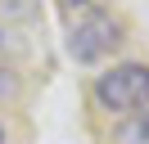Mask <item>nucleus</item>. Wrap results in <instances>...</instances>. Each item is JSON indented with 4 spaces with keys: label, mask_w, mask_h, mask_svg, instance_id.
I'll return each mask as SVG.
<instances>
[{
    "label": "nucleus",
    "mask_w": 149,
    "mask_h": 144,
    "mask_svg": "<svg viewBox=\"0 0 149 144\" xmlns=\"http://www.w3.org/2000/svg\"><path fill=\"white\" fill-rule=\"evenodd\" d=\"M95 104L104 113H127L136 117L149 108V68L145 63H118V68L95 77Z\"/></svg>",
    "instance_id": "nucleus-1"
},
{
    "label": "nucleus",
    "mask_w": 149,
    "mask_h": 144,
    "mask_svg": "<svg viewBox=\"0 0 149 144\" xmlns=\"http://www.w3.org/2000/svg\"><path fill=\"white\" fill-rule=\"evenodd\" d=\"M118 45H122V27L113 23V14H104V9H86L72 23V32H68V54H72L77 63H100L104 54H113Z\"/></svg>",
    "instance_id": "nucleus-2"
},
{
    "label": "nucleus",
    "mask_w": 149,
    "mask_h": 144,
    "mask_svg": "<svg viewBox=\"0 0 149 144\" xmlns=\"http://www.w3.org/2000/svg\"><path fill=\"white\" fill-rule=\"evenodd\" d=\"M118 144H149V113H136L118 126Z\"/></svg>",
    "instance_id": "nucleus-3"
},
{
    "label": "nucleus",
    "mask_w": 149,
    "mask_h": 144,
    "mask_svg": "<svg viewBox=\"0 0 149 144\" xmlns=\"http://www.w3.org/2000/svg\"><path fill=\"white\" fill-rule=\"evenodd\" d=\"M0 14L23 23V18H32V14H36V0H0Z\"/></svg>",
    "instance_id": "nucleus-4"
},
{
    "label": "nucleus",
    "mask_w": 149,
    "mask_h": 144,
    "mask_svg": "<svg viewBox=\"0 0 149 144\" xmlns=\"http://www.w3.org/2000/svg\"><path fill=\"white\" fill-rule=\"evenodd\" d=\"M5 99H18V77H14L9 68H0V104Z\"/></svg>",
    "instance_id": "nucleus-5"
},
{
    "label": "nucleus",
    "mask_w": 149,
    "mask_h": 144,
    "mask_svg": "<svg viewBox=\"0 0 149 144\" xmlns=\"http://www.w3.org/2000/svg\"><path fill=\"white\" fill-rule=\"evenodd\" d=\"M63 5H86V0H63Z\"/></svg>",
    "instance_id": "nucleus-6"
},
{
    "label": "nucleus",
    "mask_w": 149,
    "mask_h": 144,
    "mask_svg": "<svg viewBox=\"0 0 149 144\" xmlns=\"http://www.w3.org/2000/svg\"><path fill=\"white\" fill-rule=\"evenodd\" d=\"M0 144H5V126H0Z\"/></svg>",
    "instance_id": "nucleus-7"
}]
</instances>
